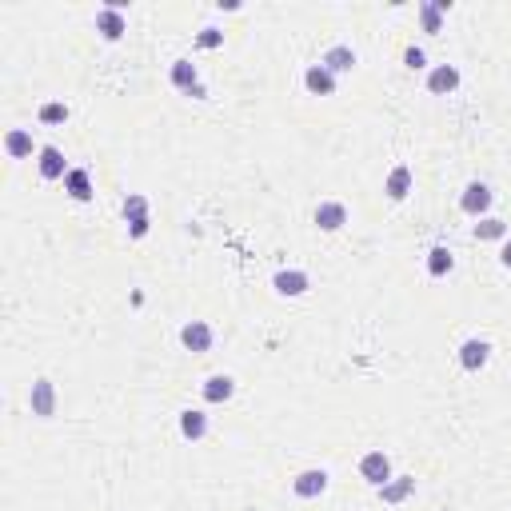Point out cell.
Returning <instances> with one entry per match:
<instances>
[{
	"mask_svg": "<svg viewBox=\"0 0 511 511\" xmlns=\"http://www.w3.org/2000/svg\"><path fill=\"white\" fill-rule=\"evenodd\" d=\"M360 471H363V480L376 483V487H383V483L391 480V463H388L383 451H368V455L360 460Z\"/></svg>",
	"mask_w": 511,
	"mask_h": 511,
	"instance_id": "1",
	"label": "cell"
},
{
	"mask_svg": "<svg viewBox=\"0 0 511 511\" xmlns=\"http://www.w3.org/2000/svg\"><path fill=\"white\" fill-rule=\"evenodd\" d=\"M180 340H184V348L188 351H208L212 348V328L204 320H192V324H184Z\"/></svg>",
	"mask_w": 511,
	"mask_h": 511,
	"instance_id": "2",
	"label": "cell"
},
{
	"mask_svg": "<svg viewBox=\"0 0 511 511\" xmlns=\"http://www.w3.org/2000/svg\"><path fill=\"white\" fill-rule=\"evenodd\" d=\"M316 224H320L324 232L344 228V224H348V208H344V204H336V200L320 204V208H316Z\"/></svg>",
	"mask_w": 511,
	"mask_h": 511,
	"instance_id": "3",
	"label": "cell"
},
{
	"mask_svg": "<svg viewBox=\"0 0 511 511\" xmlns=\"http://www.w3.org/2000/svg\"><path fill=\"white\" fill-rule=\"evenodd\" d=\"M96 29H100L108 41H120V36H124V16H120V9H116V4L100 9V12H96Z\"/></svg>",
	"mask_w": 511,
	"mask_h": 511,
	"instance_id": "4",
	"label": "cell"
},
{
	"mask_svg": "<svg viewBox=\"0 0 511 511\" xmlns=\"http://www.w3.org/2000/svg\"><path fill=\"white\" fill-rule=\"evenodd\" d=\"M304 84H308V92H316V96H328V92L336 88V76H331L324 64H311V68L304 72Z\"/></svg>",
	"mask_w": 511,
	"mask_h": 511,
	"instance_id": "5",
	"label": "cell"
},
{
	"mask_svg": "<svg viewBox=\"0 0 511 511\" xmlns=\"http://www.w3.org/2000/svg\"><path fill=\"white\" fill-rule=\"evenodd\" d=\"M455 84H460V72L451 68V64H440V68H431V76H428V88H431V92H440V96L455 92Z\"/></svg>",
	"mask_w": 511,
	"mask_h": 511,
	"instance_id": "6",
	"label": "cell"
},
{
	"mask_svg": "<svg viewBox=\"0 0 511 511\" xmlns=\"http://www.w3.org/2000/svg\"><path fill=\"white\" fill-rule=\"evenodd\" d=\"M296 495H304V500H311V495H324V487H328V475L324 471H304V475H296Z\"/></svg>",
	"mask_w": 511,
	"mask_h": 511,
	"instance_id": "7",
	"label": "cell"
},
{
	"mask_svg": "<svg viewBox=\"0 0 511 511\" xmlns=\"http://www.w3.org/2000/svg\"><path fill=\"white\" fill-rule=\"evenodd\" d=\"M487 351H491V348H487L483 340H468V344L460 348V363H463L468 371H480L483 363H487Z\"/></svg>",
	"mask_w": 511,
	"mask_h": 511,
	"instance_id": "8",
	"label": "cell"
},
{
	"mask_svg": "<svg viewBox=\"0 0 511 511\" xmlns=\"http://www.w3.org/2000/svg\"><path fill=\"white\" fill-rule=\"evenodd\" d=\"M491 204V192L483 188V184H468V192H463V212L468 216H480V212H487Z\"/></svg>",
	"mask_w": 511,
	"mask_h": 511,
	"instance_id": "9",
	"label": "cell"
},
{
	"mask_svg": "<svg viewBox=\"0 0 511 511\" xmlns=\"http://www.w3.org/2000/svg\"><path fill=\"white\" fill-rule=\"evenodd\" d=\"M41 176H44V180L68 176V172H64V156H61V148H41Z\"/></svg>",
	"mask_w": 511,
	"mask_h": 511,
	"instance_id": "10",
	"label": "cell"
},
{
	"mask_svg": "<svg viewBox=\"0 0 511 511\" xmlns=\"http://www.w3.org/2000/svg\"><path fill=\"white\" fill-rule=\"evenodd\" d=\"M232 391H236V383H232L228 376H212V380L204 383V400H208V403H224Z\"/></svg>",
	"mask_w": 511,
	"mask_h": 511,
	"instance_id": "11",
	"label": "cell"
},
{
	"mask_svg": "<svg viewBox=\"0 0 511 511\" xmlns=\"http://www.w3.org/2000/svg\"><path fill=\"white\" fill-rule=\"evenodd\" d=\"M351 64H356V52L344 48V44H336V48H331L328 56H324V68H328L331 76H336V72H348Z\"/></svg>",
	"mask_w": 511,
	"mask_h": 511,
	"instance_id": "12",
	"label": "cell"
},
{
	"mask_svg": "<svg viewBox=\"0 0 511 511\" xmlns=\"http://www.w3.org/2000/svg\"><path fill=\"white\" fill-rule=\"evenodd\" d=\"M408 188H411V168H403V164H400V168H391L388 188H383V192H388L391 200H403V196H408Z\"/></svg>",
	"mask_w": 511,
	"mask_h": 511,
	"instance_id": "13",
	"label": "cell"
},
{
	"mask_svg": "<svg viewBox=\"0 0 511 511\" xmlns=\"http://www.w3.org/2000/svg\"><path fill=\"white\" fill-rule=\"evenodd\" d=\"M32 411L36 415H52V383L48 380L32 383Z\"/></svg>",
	"mask_w": 511,
	"mask_h": 511,
	"instance_id": "14",
	"label": "cell"
},
{
	"mask_svg": "<svg viewBox=\"0 0 511 511\" xmlns=\"http://www.w3.org/2000/svg\"><path fill=\"white\" fill-rule=\"evenodd\" d=\"M276 288H280L284 296H300V291L308 288V276H304V272H280V276H276Z\"/></svg>",
	"mask_w": 511,
	"mask_h": 511,
	"instance_id": "15",
	"label": "cell"
},
{
	"mask_svg": "<svg viewBox=\"0 0 511 511\" xmlns=\"http://www.w3.org/2000/svg\"><path fill=\"white\" fill-rule=\"evenodd\" d=\"M180 431L188 440H200L204 431H208V420H204V411H184L180 415Z\"/></svg>",
	"mask_w": 511,
	"mask_h": 511,
	"instance_id": "16",
	"label": "cell"
},
{
	"mask_svg": "<svg viewBox=\"0 0 511 511\" xmlns=\"http://www.w3.org/2000/svg\"><path fill=\"white\" fill-rule=\"evenodd\" d=\"M172 84L184 88V92H192L196 84H200V81H196V68H192L188 61H176V64H172Z\"/></svg>",
	"mask_w": 511,
	"mask_h": 511,
	"instance_id": "17",
	"label": "cell"
},
{
	"mask_svg": "<svg viewBox=\"0 0 511 511\" xmlns=\"http://www.w3.org/2000/svg\"><path fill=\"white\" fill-rule=\"evenodd\" d=\"M64 184H68V192H72V200H88L92 196V184H88V172H68V176H64Z\"/></svg>",
	"mask_w": 511,
	"mask_h": 511,
	"instance_id": "18",
	"label": "cell"
},
{
	"mask_svg": "<svg viewBox=\"0 0 511 511\" xmlns=\"http://www.w3.org/2000/svg\"><path fill=\"white\" fill-rule=\"evenodd\" d=\"M411 487H415V480H396V483H383V500H388V503H400V500H408V495H411Z\"/></svg>",
	"mask_w": 511,
	"mask_h": 511,
	"instance_id": "19",
	"label": "cell"
},
{
	"mask_svg": "<svg viewBox=\"0 0 511 511\" xmlns=\"http://www.w3.org/2000/svg\"><path fill=\"white\" fill-rule=\"evenodd\" d=\"M448 12V0H440V4H420V16H423V29L428 32H440V16Z\"/></svg>",
	"mask_w": 511,
	"mask_h": 511,
	"instance_id": "20",
	"label": "cell"
},
{
	"mask_svg": "<svg viewBox=\"0 0 511 511\" xmlns=\"http://www.w3.org/2000/svg\"><path fill=\"white\" fill-rule=\"evenodd\" d=\"M4 148H9V156H29L32 152V136L29 132H9V136H4Z\"/></svg>",
	"mask_w": 511,
	"mask_h": 511,
	"instance_id": "21",
	"label": "cell"
},
{
	"mask_svg": "<svg viewBox=\"0 0 511 511\" xmlns=\"http://www.w3.org/2000/svg\"><path fill=\"white\" fill-rule=\"evenodd\" d=\"M428 272H431V276H443V272H451V252H448V248H431Z\"/></svg>",
	"mask_w": 511,
	"mask_h": 511,
	"instance_id": "22",
	"label": "cell"
},
{
	"mask_svg": "<svg viewBox=\"0 0 511 511\" xmlns=\"http://www.w3.org/2000/svg\"><path fill=\"white\" fill-rule=\"evenodd\" d=\"M475 236H480V240H500V236H507V228H503L500 220H480L475 224Z\"/></svg>",
	"mask_w": 511,
	"mask_h": 511,
	"instance_id": "23",
	"label": "cell"
},
{
	"mask_svg": "<svg viewBox=\"0 0 511 511\" xmlns=\"http://www.w3.org/2000/svg\"><path fill=\"white\" fill-rule=\"evenodd\" d=\"M124 216H128V220H148V204H144V196H128V200H124Z\"/></svg>",
	"mask_w": 511,
	"mask_h": 511,
	"instance_id": "24",
	"label": "cell"
},
{
	"mask_svg": "<svg viewBox=\"0 0 511 511\" xmlns=\"http://www.w3.org/2000/svg\"><path fill=\"white\" fill-rule=\"evenodd\" d=\"M41 120H44V124H61V120H68V108H64V104H44V108H41Z\"/></svg>",
	"mask_w": 511,
	"mask_h": 511,
	"instance_id": "25",
	"label": "cell"
},
{
	"mask_svg": "<svg viewBox=\"0 0 511 511\" xmlns=\"http://www.w3.org/2000/svg\"><path fill=\"white\" fill-rule=\"evenodd\" d=\"M220 41H224V36H220L216 29H204V32H200V41H196V44H200V48H216Z\"/></svg>",
	"mask_w": 511,
	"mask_h": 511,
	"instance_id": "26",
	"label": "cell"
},
{
	"mask_svg": "<svg viewBox=\"0 0 511 511\" xmlns=\"http://www.w3.org/2000/svg\"><path fill=\"white\" fill-rule=\"evenodd\" d=\"M403 61H408V68H423V64H428V56H423L420 48H408V52H403Z\"/></svg>",
	"mask_w": 511,
	"mask_h": 511,
	"instance_id": "27",
	"label": "cell"
},
{
	"mask_svg": "<svg viewBox=\"0 0 511 511\" xmlns=\"http://www.w3.org/2000/svg\"><path fill=\"white\" fill-rule=\"evenodd\" d=\"M148 232V220H132V236H144Z\"/></svg>",
	"mask_w": 511,
	"mask_h": 511,
	"instance_id": "28",
	"label": "cell"
},
{
	"mask_svg": "<svg viewBox=\"0 0 511 511\" xmlns=\"http://www.w3.org/2000/svg\"><path fill=\"white\" fill-rule=\"evenodd\" d=\"M503 264H507V268H511V240L503 244Z\"/></svg>",
	"mask_w": 511,
	"mask_h": 511,
	"instance_id": "29",
	"label": "cell"
}]
</instances>
